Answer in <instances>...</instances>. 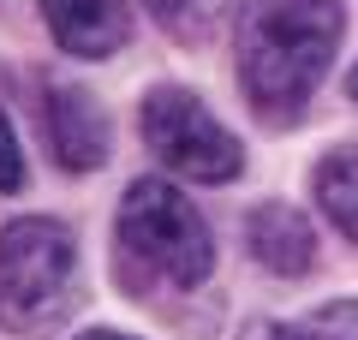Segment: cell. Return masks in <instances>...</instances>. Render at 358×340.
<instances>
[{
	"label": "cell",
	"instance_id": "obj_3",
	"mask_svg": "<svg viewBox=\"0 0 358 340\" xmlns=\"http://www.w3.org/2000/svg\"><path fill=\"white\" fill-rule=\"evenodd\" d=\"M78 304V239L54 215H18L0 227V328L48 334Z\"/></svg>",
	"mask_w": 358,
	"mask_h": 340
},
{
	"label": "cell",
	"instance_id": "obj_7",
	"mask_svg": "<svg viewBox=\"0 0 358 340\" xmlns=\"http://www.w3.org/2000/svg\"><path fill=\"white\" fill-rule=\"evenodd\" d=\"M245 245H251V257L268 275H310V269H317V233H310V221L299 209H287V203L251 209Z\"/></svg>",
	"mask_w": 358,
	"mask_h": 340
},
{
	"label": "cell",
	"instance_id": "obj_13",
	"mask_svg": "<svg viewBox=\"0 0 358 340\" xmlns=\"http://www.w3.org/2000/svg\"><path fill=\"white\" fill-rule=\"evenodd\" d=\"M352 101H358V72H352Z\"/></svg>",
	"mask_w": 358,
	"mask_h": 340
},
{
	"label": "cell",
	"instance_id": "obj_4",
	"mask_svg": "<svg viewBox=\"0 0 358 340\" xmlns=\"http://www.w3.org/2000/svg\"><path fill=\"white\" fill-rule=\"evenodd\" d=\"M138 132H143L155 162L173 167L179 179H197V185H227L245 167L239 138L179 84H155L138 101Z\"/></svg>",
	"mask_w": 358,
	"mask_h": 340
},
{
	"label": "cell",
	"instance_id": "obj_11",
	"mask_svg": "<svg viewBox=\"0 0 358 340\" xmlns=\"http://www.w3.org/2000/svg\"><path fill=\"white\" fill-rule=\"evenodd\" d=\"M78 340H131V334H120V328H90V334H78Z\"/></svg>",
	"mask_w": 358,
	"mask_h": 340
},
{
	"label": "cell",
	"instance_id": "obj_1",
	"mask_svg": "<svg viewBox=\"0 0 358 340\" xmlns=\"http://www.w3.org/2000/svg\"><path fill=\"white\" fill-rule=\"evenodd\" d=\"M346 36L341 0H245L233 30V72L263 126H293L329 78Z\"/></svg>",
	"mask_w": 358,
	"mask_h": 340
},
{
	"label": "cell",
	"instance_id": "obj_12",
	"mask_svg": "<svg viewBox=\"0 0 358 340\" xmlns=\"http://www.w3.org/2000/svg\"><path fill=\"white\" fill-rule=\"evenodd\" d=\"M150 6H155V13H162V18H173L179 6H185V0H150Z\"/></svg>",
	"mask_w": 358,
	"mask_h": 340
},
{
	"label": "cell",
	"instance_id": "obj_5",
	"mask_svg": "<svg viewBox=\"0 0 358 340\" xmlns=\"http://www.w3.org/2000/svg\"><path fill=\"white\" fill-rule=\"evenodd\" d=\"M42 138H48L54 162L66 167V173H90V167L108 162V143H114V132H108V113L96 108V96L78 84H60V78H48L42 84Z\"/></svg>",
	"mask_w": 358,
	"mask_h": 340
},
{
	"label": "cell",
	"instance_id": "obj_2",
	"mask_svg": "<svg viewBox=\"0 0 358 340\" xmlns=\"http://www.w3.org/2000/svg\"><path fill=\"white\" fill-rule=\"evenodd\" d=\"M114 257L131 292H197L215 269V239L197 203L167 179H131L114 215Z\"/></svg>",
	"mask_w": 358,
	"mask_h": 340
},
{
	"label": "cell",
	"instance_id": "obj_6",
	"mask_svg": "<svg viewBox=\"0 0 358 340\" xmlns=\"http://www.w3.org/2000/svg\"><path fill=\"white\" fill-rule=\"evenodd\" d=\"M42 24L78 60H108L126 48L131 36V13L126 0H42Z\"/></svg>",
	"mask_w": 358,
	"mask_h": 340
},
{
	"label": "cell",
	"instance_id": "obj_8",
	"mask_svg": "<svg viewBox=\"0 0 358 340\" xmlns=\"http://www.w3.org/2000/svg\"><path fill=\"white\" fill-rule=\"evenodd\" d=\"M239 340H358V299L317 304L299 323H268V316H257V323L239 328Z\"/></svg>",
	"mask_w": 358,
	"mask_h": 340
},
{
	"label": "cell",
	"instance_id": "obj_10",
	"mask_svg": "<svg viewBox=\"0 0 358 340\" xmlns=\"http://www.w3.org/2000/svg\"><path fill=\"white\" fill-rule=\"evenodd\" d=\"M24 185V150L13 138V120L0 113V191H18Z\"/></svg>",
	"mask_w": 358,
	"mask_h": 340
},
{
	"label": "cell",
	"instance_id": "obj_9",
	"mask_svg": "<svg viewBox=\"0 0 358 340\" xmlns=\"http://www.w3.org/2000/svg\"><path fill=\"white\" fill-rule=\"evenodd\" d=\"M310 191H317L322 215H329L346 239L358 245V150H334V155H322L317 173H310Z\"/></svg>",
	"mask_w": 358,
	"mask_h": 340
}]
</instances>
